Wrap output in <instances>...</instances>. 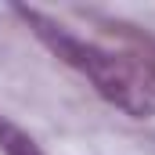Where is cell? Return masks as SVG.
Returning a JSON list of instances; mask_svg holds the SVG:
<instances>
[{
	"label": "cell",
	"instance_id": "obj_3",
	"mask_svg": "<svg viewBox=\"0 0 155 155\" xmlns=\"http://www.w3.org/2000/svg\"><path fill=\"white\" fill-rule=\"evenodd\" d=\"M112 33L134 40V47H137V61L155 76V40L148 36V33H134V25H123V22H112Z\"/></svg>",
	"mask_w": 155,
	"mask_h": 155
},
{
	"label": "cell",
	"instance_id": "obj_2",
	"mask_svg": "<svg viewBox=\"0 0 155 155\" xmlns=\"http://www.w3.org/2000/svg\"><path fill=\"white\" fill-rule=\"evenodd\" d=\"M0 152L4 155H47L18 123H11L4 112H0Z\"/></svg>",
	"mask_w": 155,
	"mask_h": 155
},
{
	"label": "cell",
	"instance_id": "obj_1",
	"mask_svg": "<svg viewBox=\"0 0 155 155\" xmlns=\"http://www.w3.org/2000/svg\"><path fill=\"white\" fill-rule=\"evenodd\" d=\"M11 11L25 22V29L58 61H65L72 72L90 79V87L108 105H116L130 119H152L155 116V76L137 61V54H123V51H108L101 43H90V40L76 36L69 25H61L58 18L43 15L36 7L15 4Z\"/></svg>",
	"mask_w": 155,
	"mask_h": 155
}]
</instances>
